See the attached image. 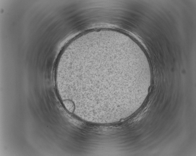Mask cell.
Returning <instances> with one entry per match:
<instances>
[{"label":"cell","instance_id":"6da1fadb","mask_svg":"<svg viewBox=\"0 0 196 156\" xmlns=\"http://www.w3.org/2000/svg\"><path fill=\"white\" fill-rule=\"evenodd\" d=\"M124 62L109 55L95 56L73 65L66 80L72 89L87 97L111 100L113 91L120 88L127 79Z\"/></svg>","mask_w":196,"mask_h":156}]
</instances>
